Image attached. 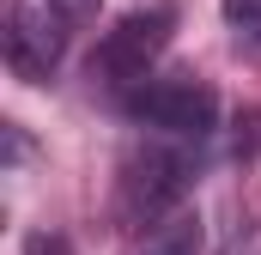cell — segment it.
I'll list each match as a JSON object with an SVG mask.
<instances>
[{
  "label": "cell",
  "mask_w": 261,
  "mask_h": 255,
  "mask_svg": "<svg viewBox=\"0 0 261 255\" xmlns=\"http://www.w3.org/2000/svg\"><path fill=\"white\" fill-rule=\"evenodd\" d=\"M243 43H249V49H261V24H255V31H243Z\"/></svg>",
  "instance_id": "9"
},
{
  "label": "cell",
  "mask_w": 261,
  "mask_h": 255,
  "mask_svg": "<svg viewBox=\"0 0 261 255\" xmlns=\"http://www.w3.org/2000/svg\"><path fill=\"white\" fill-rule=\"evenodd\" d=\"M225 18L243 24V31H255V24H261V0H225Z\"/></svg>",
  "instance_id": "7"
},
{
  "label": "cell",
  "mask_w": 261,
  "mask_h": 255,
  "mask_svg": "<svg viewBox=\"0 0 261 255\" xmlns=\"http://www.w3.org/2000/svg\"><path fill=\"white\" fill-rule=\"evenodd\" d=\"M24 255H73V243H67V237H49V231H37V237L24 243Z\"/></svg>",
  "instance_id": "8"
},
{
  "label": "cell",
  "mask_w": 261,
  "mask_h": 255,
  "mask_svg": "<svg viewBox=\"0 0 261 255\" xmlns=\"http://www.w3.org/2000/svg\"><path fill=\"white\" fill-rule=\"evenodd\" d=\"M61 49H67V24L49 12V6H24L12 0L6 6V67L18 79H49L61 67Z\"/></svg>",
  "instance_id": "4"
},
{
  "label": "cell",
  "mask_w": 261,
  "mask_h": 255,
  "mask_svg": "<svg viewBox=\"0 0 261 255\" xmlns=\"http://www.w3.org/2000/svg\"><path fill=\"white\" fill-rule=\"evenodd\" d=\"M134 255H200V213H170L164 225H152L146 237H140V249Z\"/></svg>",
  "instance_id": "5"
},
{
  "label": "cell",
  "mask_w": 261,
  "mask_h": 255,
  "mask_svg": "<svg viewBox=\"0 0 261 255\" xmlns=\"http://www.w3.org/2000/svg\"><path fill=\"white\" fill-rule=\"evenodd\" d=\"M122 110H128L152 140L206 146V134H213V122H219V91H213L200 73H152Z\"/></svg>",
  "instance_id": "3"
},
{
  "label": "cell",
  "mask_w": 261,
  "mask_h": 255,
  "mask_svg": "<svg viewBox=\"0 0 261 255\" xmlns=\"http://www.w3.org/2000/svg\"><path fill=\"white\" fill-rule=\"evenodd\" d=\"M200 170V146L182 140H152L134 146L122 158V176H116V219L122 225H164L170 213H182V200L195 189Z\"/></svg>",
  "instance_id": "1"
},
{
  "label": "cell",
  "mask_w": 261,
  "mask_h": 255,
  "mask_svg": "<svg viewBox=\"0 0 261 255\" xmlns=\"http://www.w3.org/2000/svg\"><path fill=\"white\" fill-rule=\"evenodd\" d=\"M43 6L61 18L67 31H79V24H91V18H97V6H103V0H43Z\"/></svg>",
  "instance_id": "6"
},
{
  "label": "cell",
  "mask_w": 261,
  "mask_h": 255,
  "mask_svg": "<svg viewBox=\"0 0 261 255\" xmlns=\"http://www.w3.org/2000/svg\"><path fill=\"white\" fill-rule=\"evenodd\" d=\"M170 31H176V6H140V12H128L91 49V85H103V91H116L128 104L134 91L152 79L158 55L170 49Z\"/></svg>",
  "instance_id": "2"
}]
</instances>
